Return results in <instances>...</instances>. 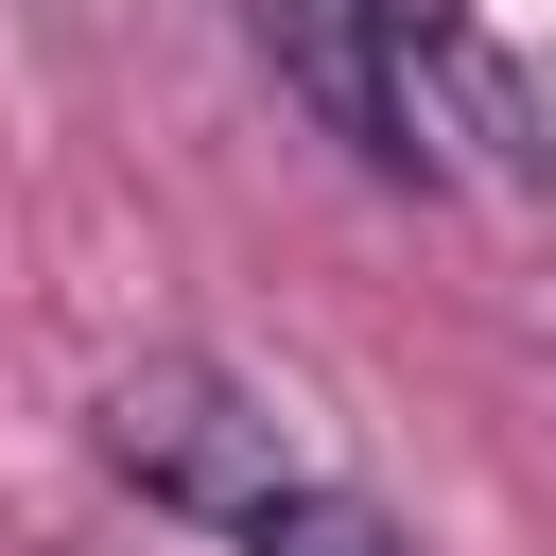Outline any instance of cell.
Listing matches in <instances>:
<instances>
[{"label":"cell","instance_id":"obj_1","mask_svg":"<svg viewBox=\"0 0 556 556\" xmlns=\"http://www.w3.org/2000/svg\"><path fill=\"white\" fill-rule=\"evenodd\" d=\"M87 452H104L139 504L208 521V539H243L278 486H313L295 417H278V400H261L226 348H139V365H104V400H87Z\"/></svg>","mask_w":556,"mask_h":556},{"label":"cell","instance_id":"obj_2","mask_svg":"<svg viewBox=\"0 0 556 556\" xmlns=\"http://www.w3.org/2000/svg\"><path fill=\"white\" fill-rule=\"evenodd\" d=\"M382 52H400L417 174H434V139H504L556 191V0H382Z\"/></svg>","mask_w":556,"mask_h":556},{"label":"cell","instance_id":"obj_3","mask_svg":"<svg viewBox=\"0 0 556 556\" xmlns=\"http://www.w3.org/2000/svg\"><path fill=\"white\" fill-rule=\"evenodd\" d=\"M243 52L313 104V139H348L365 174H417V122H400V52H382V0H243Z\"/></svg>","mask_w":556,"mask_h":556},{"label":"cell","instance_id":"obj_4","mask_svg":"<svg viewBox=\"0 0 556 556\" xmlns=\"http://www.w3.org/2000/svg\"><path fill=\"white\" fill-rule=\"evenodd\" d=\"M226 556H417V539H400L365 486H330V469H313V486H278V504H261Z\"/></svg>","mask_w":556,"mask_h":556}]
</instances>
